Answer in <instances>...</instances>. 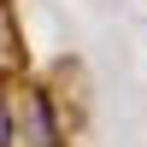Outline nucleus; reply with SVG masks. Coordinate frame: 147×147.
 I'll return each instance as SVG.
<instances>
[{
  "label": "nucleus",
  "mask_w": 147,
  "mask_h": 147,
  "mask_svg": "<svg viewBox=\"0 0 147 147\" xmlns=\"http://www.w3.org/2000/svg\"><path fill=\"white\" fill-rule=\"evenodd\" d=\"M30 141L35 147H59V129H53V112H47L41 88H30Z\"/></svg>",
  "instance_id": "f257e3e1"
}]
</instances>
